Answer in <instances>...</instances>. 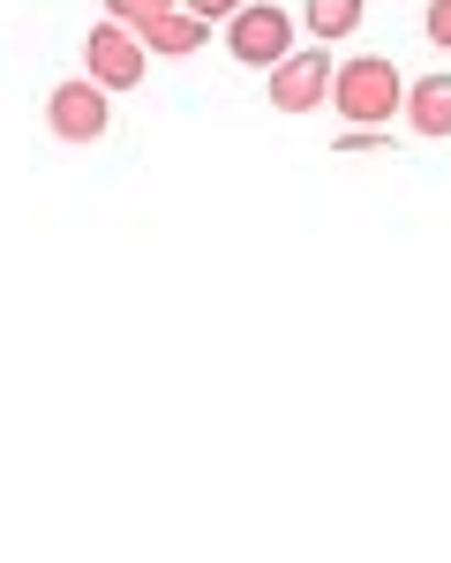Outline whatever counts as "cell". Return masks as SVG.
<instances>
[{
  "instance_id": "cell-1",
  "label": "cell",
  "mask_w": 451,
  "mask_h": 563,
  "mask_svg": "<svg viewBox=\"0 0 451 563\" xmlns=\"http://www.w3.org/2000/svg\"><path fill=\"white\" fill-rule=\"evenodd\" d=\"M331 106L346 113V129H392V113L406 106V76L384 53H354L331 68Z\"/></svg>"
},
{
  "instance_id": "cell-2",
  "label": "cell",
  "mask_w": 451,
  "mask_h": 563,
  "mask_svg": "<svg viewBox=\"0 0 451 563\" xmlns=\"http://www.w3.org/2000/svg\"><path fill=\"white\" fill-rule=\"evenodd\" d=\"M226 53L241 68H278L294 53V15L278 0H249L241 15H226Z\"/></svg>"
},
{
  "instance_id": "cell-3",
  "label": "cell",
  "mask_w": 451,
  "mask_h": 563,
  "mask_svg": "<svg viewBox=\"0 0 451 563\" xmlns=\"http://www.w3.org/2000/svg\"><path fill=\"white\" fill-rule=\"evenodd\" d=\"M45 121H53L61 143H98V135L113 129V90L98 84V76H68L45 98Z\"/></svg>"
},
{
  "instance_id": "cell-4",
  "label": "cell",
  "mask_w": 451,
  "mask_h": 563,
  "mask_svg": "<svg viewBox=\"0 0 451 563\" xmlns=\"http://www.w3.org/2000/svg\"><path fill=\"white\" fill-rule=\"evenodd\" d=\"M143 68H151V45H143V31H129V23H90L84 38V76H98L106 90H135L143 84Z\"/></svg>"
},
{
  "instance_id": "cell-5",
  "label": "cell",
  "mask_w": 451,
  "mask_h": 563,
  "mask_svg": "<svg viewBox=\"0 0 451 563\" xmlns=\"http://www.w3.org/2000/svg\"><path fill=\"white\" fill-rule=\"evenodd\" d=\"M264 76H271V106H278V113H316V106L331 98V53H323V45L286 53L278 68H264Z\"/></svg>"
},
{
  "instance_id": "cell-6",
  "label": "cell",
  "mask_w": 451,
  "mask_h": 563,
  "mask_svg": "<svg viewBox=\"0 0 451 563\" xmlns=\"http://www.w3.org/2000/svg\"><path fill=\"white\" fill-rule=\"evenodd\" d=\"M406 129L414 135H437L444 143L451 135V76H421V84H406Z\"/></svg>"
},
{
  "instance_id": "cell-7",
  "label": "cell",
  "mask_w": 451,
  "mask_h": 563,
  "mask_svg": "<svg viewBox=\"0 0 451 563\" xmlns=\"http://www.w3.org/2000/svg\"><path fill=\"white\" fill-rule=\"evenodd\" d=\"M204 38H211V23H204V15H188V8H166V15L143 31V45H151L158 60H188Z\"/></svg>"
},
{
  "instance_id": "cell-8",
  "label": "cell",
  "mask_w": 451,
  "mask_h": 563,
  "mask_svg": "<svg viewBox=\"0 0 451 563\" xmlns=\"http://www.w3.org/2000/svg\"><path fill=\"white\" fill-rule=\"evenodd\" d=\"M301 31H309V38H354L361 0H309V8H301Z\"/></svg>"
},
{
  "instance_id": "cell-9",
  "label": "cell",
  "mask_w": 451,
  "mask_h": 563,
  "mask_svg": "<svg viewBox=\"0 0 451 563\" xmlns=\"http://www.w3.org/2000/svg\"><path fill=\"white\" fill-rule=\"evenodd\" d=\"M166 8H180V0H106V15H113V23H129V31H151Z\"/></svg>"
},
{
  "instance_id": "cell-10",
  "label": "cell",
  "mask_w": 451,
  "mask_h": 563,
  "mask_svg": "<svg viewBox=\"0 0 451 563\" xmlns=\"http://www.w3.org/2000/svg\"><path fill=\"white\" fill-rule=\"evenodd\" d=\"M339 151H346V158H376V151H392V129H346Z\"/></svg>"
},
{
  "instance_id": "cell-11",
  "label": "cell",
  "mask_w": 451,
  "mask_h": 563,
  "mask_svg": "<svg viewBox=\"0 0 451 563\" xmlns=\"http://www.w3.org/2000/svg\"><path fill=\"white\" fill-rule=\"evenodd\" d=\"M421 31H429V45L451 53V0H421Z\"/></svg>"
},
{
  "instance_id": "cell-12",
  "label": "cell",
  "mask_w": 451,
  "mask_h": 563,
  "mask_svg": "<svg viewBox=\"0 0 451 563\" xmlns=\"http://www.w3.org/2000/svg\"><path fill=\"white\" fill-rule=\"evenodd\" d=\"M180 8H188V15H204V23H226V15H241L249 0H180Z\"/></svg>"
}]
</instances>
